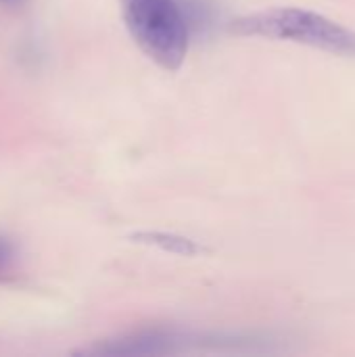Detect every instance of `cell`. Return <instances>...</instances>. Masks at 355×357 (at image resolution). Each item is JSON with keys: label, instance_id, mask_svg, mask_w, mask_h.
<instances>
[{"label": "cell", "instance_id": "2", "mask_svg": "<svg viewBox=\"0 0 355 357\" xmlns=\"http://www.w3.org/2000/svg\"><path fill=\"white\" fill-rule=\"evenodd\" d=\"M123 21L140 50L165 71L188 54V23L176 0H121Z\"/></svg>", "mask_w": 355, "mask_h": 357}, {"label": "cell", "instance_id": "1", "mask_svg": "<svg viewBox=\"0 0 355 357\" xmlns=\"http://www.w3.org/2000/svg\"><path fill=\"white\" fill-rule=\"evenodd\" d=\"M232 31L239 36L295 42L339 56H355V29L301 6H272L243 15L232 21Z\"/></svg>", "mask_w": 355, "mask_h": 357}, {"label": "cell", "instance_id": "5", "mask_svg": "<svg viewBox=\"0 0 355 357\" xmlns=\"http://www.w3.org/2000/svg\"><path fill=\"white\" fill-rule=\"evenodd\" d=\"M15 264V247L0 236V276L6 274Z\"/></svg>", "mask_w": 355, "mask_h": 357}, {"label": "cell", "instance_id": "3", "mask_svg": "<svg viewBox=\"0 0 355 357\" xmlns=\"http://www.w3.org/2000/svg\"><path fill=\"white\" fill-rule=\"evenodd\" d=\"M174 337L163 331H146L138 333L130 339L113 341L105 347L92 349V354H105V356H146V354H167L172 351Z\"/></svg>", "mask_w": 355, "mask_h": 357}, {"label": "cell", "instance_id": "4", "mask_svg": "<svg viewBox=\"0 0 355 357\" xmlns=\"http://www.w3.org/2000/svg\"><path fill=\"white\" fill-rule=\"evenodd\" d=\"M136 243H144V245H153L161 251L167 253H176V255H197L203 251L201 245H197L192 238L186 236H178V234H167V232H138L132 236Z\"/></svg>", "mask_w": 355, "mask_h": 357}]
</instances>
